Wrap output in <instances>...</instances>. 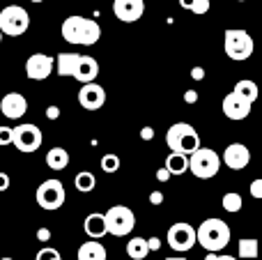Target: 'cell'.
I'll return each mask as SVG.
<instances>
[{"instance_id": "cell-1", "label": "cell", "mask_w": 262, "mask_h": 260, "mask_svg": "<svg viewBox=\"0 0 262 260\" xmlns=\"http://www.w3.org/2000/svg\"><path fill=\"white\" fill-rule=\"evenodd\" d=\"M62 39L76 46H95L101 39V26L85 16H67L62 21Z\"/></svg>"}, {"instance_id": "cell-2", "label": "cell", "mask_w": 262, "mask_h": 260, "mask_svg": "<svg viewBox=\"0 0 262 260\" xmlns=\"http://www.w3.org/2000/svg\"><path fill=\"white\" fill-rule=\"evenodd\" d=\"M195 244L207 253H219L230 244V226L221 219H207L195 228Z\"/></svg>"}, {"instance_id": "cell-3", "label": "cell", "mask_w": 262, "mask_h": 260, "mask_svg": "<svg viewBox=\"0 0 262 260\" xmlns=\"http://www.w3.org/2000/svg\"><path fill=\"white\" fill-rule=\"evenodd\" d=\"M166 145L170 147V152L189 157L200 147V136L189 122H175L166 132Z\"/></svg>"}, {"instance_id": "cell-4", "label": "cell", "mask_w": 262, "mask_h": 260, "mask_svg": "<svg viewBox=\"0 0 262 260\" xmlns=\"http://www.w3.org/2000/svg\"><path fill=\"white\" fill-rule=\"evenodd\" d=\"M223 49H226V55L235 62H244L253 55V37L249 35L246 30L242 28H230L226 30V39H223Z\"/></svg>"}, {"instance_id": "cell-5", "label": "cell", "mask_w": 262, "mask_h": 260, "mask_svg": "<svg viewBox=\"0 0 262 260\" xmlns=\"http://www.w3.org/2000/svg\"><path fill=\"white\" fill-rule=\"evenodd\" d=\"M189 170L198 180H212L221 170V157L209 147H198L193 155H189Z\"/></svg>"}, {"instance_id": "cell-6", "label": "cell", "mask_w": 262, "mask_h": 260, "mask_svg": "<svg viewBox=\"0 0 262 260\" xmlns=\"http://www.w3.org/2000/svg\"><path fill=\"white\" fill-rule=\"evenodd\" d=\"M30 28V14L21 5H7L0 12V32L7 37H21Z\"/></svg>"}, {"instance_id": "cell-7", "label": "cell", "mask_w": 262, "mask_h": 260, "mask_svg": "<svg viewBox=\"0 0 262 260\" xmlns=\"http://www.w3.org/2000/svg\"><path fill=\"white\" fill-rule=\"evenodd\" d=\"M35 201L41 210L46 212H55L64 205L67 201V191H64V184L60 180H46L37 187V193H35Z\"/></svg>"}, {"instance_id": "cell-8", "label": "cell", "mask_w": 262, "mask_h": 260, "mask_svg": "<svg viewBox=\"0 0 262 260\" xmlns=\"http://www.w3.org/2000/svg\"><path fill=\"white\" fill-rule=\"evenodd\" d=\"M41 129L32 122H23L18 127H12V145L16 147L18 152H26V155H32L41 147Z\"/></svg>"}, {"instance_id": "cell-9", "label": "cell", "mask_w": 262, "mask_h": 260, "mask_svg": "<svg viewBox=\"0 0 262 260\" xmlns=\"http://www.w3.org/2000/svg\"><path fill=\"white\" fill-rule=\"evenodd\" d=\"M104 221H106V230L115 237H124L134 230L136 226V214L124 205H113L108 212H104Z\"/></svg>"}, {"instance_id": "cell-10", "label": "cell", "mask_w": 262, "mask_h": 260, "mask_svg": "<svg viewBox=\"0 0 262 260\" xmlns=\"http://www.w3.org/2000/svg\"><path fill=\"white\" fill-rule=\"evenodd\" d=\"M166 242L170 244L172 251L177 253H184V251H191L195 247V228L186 221H177L168 228V235H166Z\"/></svg>"}, {"instance_id": "cell-11", "label": "cell", "mask_w": 262, "mask_h": 260, "mask_svg": "<svg viewBox=\"0 0 262 260\" xmlns=\"http://www.w3.org/2000/svg\"><path fill=\"white\" fill-rule=\"evenodd\" d=\"M53 74V58L46 53H32L26 62V76L30 81H46Z\"/></svg>"}, {"instance_id": "cell-12", "label": "cell", "mask_w": 262, "mask_h": 260, "mask_svg": "<svg viewBox=\"0 0 262 260\" xmlns=\"http://www.w3.org/2000/svg\"><path fill=\"white\" fill-rule=\"evenodd\" d=\"M221 164H226L232 170H244L251 164V150L244 143H230L221 155Z\"/></svg>"}, {"instance_id": "cell-13", "label": "cell", "mask_w": 262, "mask_h": 260, "mask_svg": "<svg viewBox=\"0 0 262 260\" xmlns=\"http://www.w3.org/2000/svg\"><path fill=\"white\" fill-rule=\"evenodd\" d=\"M221 109H223V115H226L228 120H235V122H237V120L249 118L253 104H251V101H246L244 97H239L237 92H230V95H226Z\"/></svg>"}, {"instance_id": "cell-14", "label": "cell", "mask_w": 262, "mask_h": 260, "mask_svg": "<svg viewBox=\"0 0 262 260\" xmlns=\"http://www.w3.org/2000/svg\"><path fill=\"white\" fill-rule=\"evenodd\" d=\"M78 104L85 111H97L106 104V90L99 83H85V85L78 90Z\"/></svg>"}, {"instance_id": "cell-15", "label": "cell", "mask_w": 262, "mask_h": 260, "mask_svg": "<svg viewBox=\"0 0 262 260\" xmlns=\"http://www.w3.org/2000/svg\"><path fill=\"white\" fill-rule=\"evenodd\" d=\"M113 14L122 23H136L145 14V0H113Z\"/></svg>"}, {"instance_id": "cell-16", "label": "cell", "mask_w": 262, "mask_h": 260, "mask_svg": "<svg viewBox=\"0 0 262 260\" xmlns=\"http://www.w3.org/2000/svg\"><path fill=\"white\" fill-rule=\"evenodd\" d=\"M0 113L9 120H21L28 113V99L21 92H7L0 99Z\"/></svg>"}, {"instance_id": "cell-17", "label": "cell", "mask_w": 262, "mask_h": 260, "mask_svg": "<svg viewBox=\"0 0 262 260\" xmlns=\"http://www.w3.org/2000/svg\"><path fill=\"white\" fill-rule=\"evenodd\" d=\"M97 76H99V62L90 55H78V62L72 72V78H76L78 83H95Z\"/></svg>"}, {"instance_id": "cell-18", "label": "cell", "mask_w": 262, "mask_h": 260, "mask_svg": "<svg viewBox=\"0 0 262 260\" xmlns=\"http://www.w3.org/2000/svg\"><path fill=\"white\" fill-rule=\"evenodd\" d=\"M83 228H85V235L90 240H97L99 242L104 235H108V230H106V221H104V214H99V212H92V214L85 216V221H83Z\"/></svg>"}, {"instance_id": "cell-19", "label": "cell", "mask_w": 262, "mask_h": 260, "mask_svg": "<svg viewBox=\"0 0 262 260\" xmlns=\"http://www.w3.org/2000/svg\"><path fill=\"white\" fill-rule=\"evenodd\" d=\"M108 253H106V247L97 240H88L78 247V260H106Z\"/></svg>"}, {"instance_id": "cell-20", "label": "cell", "mask_w": 262, "mask_h": 260, "mask_svg": "<svg viewBox=\"0 0 262 260\" xmlns=\"http://www.w3.org/2000/svg\"><path fill=\"white\" fill-rule=\"evenodd\" d=\"M163 168L170 175H184L189 170V157L180 155V152H170L166 157V161H163Z\"/></svg>"}, {"instance_id": "cell-21", "label": "cell", "mask_w": 262, "mask_h": 260, "mask_svg": "<svg viewBox=\"0 0 262 260\" xmlns=\"http://www.w3.org/2000/svg\"><path fill=\"white\" fill-rule=\"evenodd\" d=\"M46 166L51 170H64L69 166V152L64 147H53L46 155Z\"/></svg>"}, {"instance_id": "cell-22", "label": "cell", "mask_w": 262, "mask_h": 260, "mask_svg": "<svg viewBox=\"0 0 262 260\" xmlns=\"http://www.w3.org/2000/svg\"><path fill=\"white\" fill-rule=\"evenodd\" d=\"M147 253H149V249H147V240L145 237H134L127 242V256L131 260H145Z\"/></svg>"}, {"instance_id": "cell-23", "label": "cell", "mask_w": 262, "mask_h": 260, "mask_svg": "<svg viewBox=\"0 0 262 260\" xmlns=\"http://www.w3.org/2000/svg\"><path fill=\"white\" fill-rule=\"evenodd\" d=\"M232 92H237V95L244 97V99L251 101V104H253V101L258 99V95H260L258 85H255L253 81H249V78H244V81H237L235 83V90H232Z\"/></svg>"}, {"instance_id": "cell-24", "label": "cell", "mask_w": 262, "mask_h": 260, "mask_svg": "<svg viewBox=\"0 0 262 260\" xmlns=\"http://www.w3.org/2000/svg\"><path fill=\"white\" fill-rule=\"evenodd\" d=\"M74 184H76V189L81 193H90L92 189L97 187V180L90 170H81V173H76V178H74Z\"/></svg>"}, {"instance_id": "cell-25", "label": "cell", "mask_w": 262, "mask_h": 260, "mask_svg": "<svg viewBox=\"0 0 262 260\" xmlns=\"http://www.w3.org/2000/svg\"><path fill=\"white\" fill-rule=\"evenodd\" d=\"M221 205H223V210H226V212H230V214H237V212L244 207V198H242L237 191H228V193H223Z\"/></svg>"}, {"instance_id": "cell-26", "label": "cell", "mask_w": 262, "mask_h": 260, "mask_svg": "<svg viewBox=\"0 0 262 260\" xmlns=\"http://www.w3.org/2000/svg\"><path fill=\"white\" fill-rule=\"evenodd\" d=\"M258 251H260V244L258 240H239V247H237V253H239V258H258Z\"/></svg>"}, {"instance_id": "cell-27", "label": "cell", "mask_w": 262, "mask_h": 260, "mask_svg": "<svg viewBox=\"0 0 262 260\" xmlns=\"http://www.w3.org/2000/svg\"><path fill=\"white\" fill-rule=\"evenodd\" d=\"M101 170H104V173H118L120 170V157L118 155H104L101 157Z\"/></svg>"}, {"instance_id": "cell-28", "label": "cell", "mask_w": 262, "mask_h": 260, "mask_svg": "<svg viewBox=\"0 0 262 260\" xmlns=\"http://www.w3.org/2000/svg\"><path fill=\"white\" fill-rule=\"evenodd\" d=\"M209 7H212V3H209V0H193V3H191V7H189V12H193V14H207Z\"/></svg>"}, {"instance_id": "cell-29", "label": "cell", "mask_w": 262, "mask_h": 260, "mask_svg": "<svg viewBox=\"0 0 262 260\" xmlns=\"http://www.w3.org/2000/svg\"><path fill=\"white\" fill-rule=\"evenodd\" d=\"M12 145V127H5L0 124V147Z\"/></svg>"}, {"instance_id": "cell-30", "label": "cell", "mask_w": 262, "mask_h": 260, "mask_svg": "<svg viewBox=\"0 0 262 260\" xmlns=\"http://www.w3.org/2000/svg\"><path fill=\"white\" fill-rule=\"evenodd\" d=\"M58 256H60V253L55 251L53 247H46V249H41V251L37 253L35 260H53V258H58Z\"/></svg>"}, {"instance_id": "cell-31", "label": "cell", "mask_w": 262, "mask_h": 260, "mask_svg": "<svg viewBox=\"0 0 262 260\" xmlns=\"http://www.w3.org/2000/svg\"><path fill=\"white\" fill-rule=\"evenodd\" d=\"M251 196H253L255 201L262 198V180H253V182H251Z\"/></svg>"}, {"instance_id": "cell-32", "label": "cell", "mask_w": 262, "mask_h": 260, "mask_svg": "<svg viewBox=\"0 0 262 260\" xmlns=\"http://www.w3.org/2000/svg\"><path fill=\"white\" fill-rule=\"evenodd\" d=\"M163 198H166L163 196V191H152L149 193V203H152V205H161Z\"/></svg>"}, {"instance_id": "cell-33", "label": "cell", "mask_w": 262, "mask_h": 260, "mask_svg": "<svg viewBox=\"0 0 262 260\" xmlns=\"http://www.w3.org/2000/svg\"><path fill=\"white\" fill-rule=\"evenodd\" d=\"M184 101H186V104H195V101H198V92H195V90H186L184 92Z\"/></svg>"}, {"instance_id": "cell-34", "label": "cell", "mask_w": 262, "mask_h": 260, "mask_svg": "<svg viewBox=\"0 0 262 260\" xmlns=\"http://www.w3.org/2000/svg\"><path fill=\"white\" fill-rule=\"evenodd\" d=\"M140 138H143V141H152V138H154V129L152 127H143V129H140Z\"/></svg>"}, {"instance_id": "cell-35", "label": "cell", "mask_w": 262, "mask_h": 260, "mask_svg": "<svg viewBox=\"0 0 262 260\" xmlns=\"http://www.w3.org/2000/svg\"><path fill=\"white\" fill-rule=\"evenodd\" d=\"M37 240H39V242H49V240H51V230L49 228H39V230H37Z\"/></svg>"}, {"instance_id": "cell-36", "label": "cell", "mask_w": 262, "mask_h": 260, "mask_svg": "<svg viewBox=\"0 0 262 260\" xmlns=\"http://www.w3.org/2000/svg\"><path fill=\"white\" fill-rule=\"evenodd\" d=\"M157 180H159V182H161V184H163V182H168V180H170V173H168V170L161 166V168L157 170Z\"/></svg>"}, {"instance_id": "cell-37", "label": "cell", "mask_w": 262, "mask_h": 260, "mask_svg": "<svg viewBox=\"0 0 262 260\" xmlns=\"http://www.w3.org/2000/svg\"><path fill=\"white\" fill-rule=\"evenodd\" d=\"M9 182H12V180H9V175L7 173H0V191H7Z\"/></svg>"}, {"instance_id": "cell-38", "label": "cell", "mask_w": 262, "mask_h": 260, "mask_svg": "<svg viewBox=\"0 0 262 260\" xmlns=\"http://www.w3.org/2000/svg\"><path fill=\"white\" fill-rule=\"evenodd\" d=\"M58 115H60L58 106H49V109H46V118L49 120H58Z\"/></svg>"}, {"instance_id": "cell-39", "label": "cell", "mask_w": 262, "mask_h": 260, "mask_svg": "<svg viewBox=\"0 0 262 260\" xmlns=\"http://www.w3.org/2000/svg\"><path fill=\"white\" fill-rule=\"evenodd\" d=\"M147 249H149V251H159V249H161V242H159V237H149L147 240Z\"/></svg>"}, {"instance_id": "cell-40", "label": "cell", "mask_w": 262, "mask_h": 260, "mask_svg": "<svg viewBox=\"0 0 262 260\" xmlns=\"http://www.w3.org/2000/svg\"><path fill=\"white\" fill-rule=\"evenodd\" d=\"M205 260H237V258H232V256H219V253H207V258Z\"/></svg>"}, {"instance_id": "cell-41", "label": "cell", "mask_w": 262, "mask_h": 260, "mask_svg": "<svg viewBox=\"0 0 262 260\" xmlns=\"http://www.w3.org/2000/svg\"><path fill=\"white\" fill-rule=\"evenodd\" d=\"M191 76L195 78V81H200V78L205 76V72H203V67H193V72H191Z\"/></svg>"}, {"instance_id": "cell-42", "label": "cell", "mask_w": 262, "mask_h": 260, "mask_svg": "<svg viewBox=\"0 0 262 260\" xmlns=\"http://www.w3.org/2000/svg\"><path fill=\"white\" fill-rule=\"evenodd\" d=\"M191 3H193V0H180V5H182L184 9H189V7H191Z\"/></svg>"}, {"instance_id": "cell-43", "label": "cell", "mask_w": 262, "mask_h": 260, "mask_svg": "<svg viewBox=\"0 0 262 260\" xmlns=\"http://www.w3.org/2000/svg\"><path fill=\"white\" fill-rule=\"evenodd\" d=\"M166 260H184V258H180V256H175V258H166Z\"/></svg>"}, {"instance_id": "cell-44", "label": "cell", "mask_w": 262, "mask_h": 260, "mask_svg": "<svg viewBox=\"0 0 262 260\" xmlns=\"http://www.w3.org/2000/svg\"><path fill=\"white\" fill-rule=\"evenodd\" d=\"M30 3H44V0H30Z\"/></svg>"}, {"instance_id": "cell-45", "label": "cell", "mask_w": 262, "mask_h": 260, "mask_svg": "<svg viewBox=\"0 0 262 260\" xmlns=\"http://www.w3.org/2000/svg\"><path fill=\"white\" fill-rule=\"evenodd\" d=\"M53 260H64V258H62V256H58V258H53Z\"/></svg>"}, {"instance_id": "cell-46", "label": "cell", "mask_w": 262, "mask_h": 260, "mask_svg": "<svg viewBox=\"0 0 262 260\" xmlns=\"http://www.w3.org/2000/svg\"><path fill=\"white\" fill-rule=\"evenodd\" d=\"M0 260H14V258H0Z\"/></svg>"}, {"instance_id": "cell-47", "label": "cell", "mask_w": 262, "mask_h": 260, "mask_svg": "<svg viewBox=\"0 0 262 260\" xmlns=\"http://www.w3.org/2000/svg\"><path fill=\"white\" fill-rule=\"evenodd\" d=\"M237 3H246V0H237Z\"/></svg>"}, {"instance_id": "cell-48", "label": "cell", "mask_w": 262, "mask_h": 260, "mask_svg": "<svg viewBox=\"0 0 262 260\" xmlns=\"http://www.w3.org/2000/svg\"><path fill=\"white\" fill-rule=\"evenodd\" d=\"M0 41H3V32H0Z\"/></svg>"}]
</instances>
